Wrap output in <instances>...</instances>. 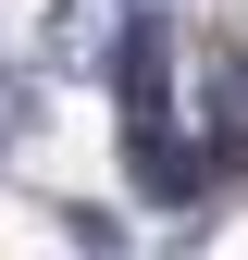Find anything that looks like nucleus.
Instances as JSON below:
<instances>
[{"mask_svg": "<svg viewBox=\"0 0 248 260\" xmlns=\"http://www.w3.org/2000/svg\"><path fill=\"white\" fill-rule=\"evenodd\" d=\"M25 124H38V87H25V75H0V137H25Z\"/></svg>", "mask_w": 248, "mask_h": 260, "instance_id": "obj_3", "label": "nucleus"}, {"mask_svg": "<svg viewBox=\"0 0 248 260\" xmlns=\"http://www.w3.org/2000/svg\"><path fill=\"white\" fill-rule=\"evenodd\" d=\"M100 75H112L124 124H162V112H174V25H162V13H137V25L112 38V62H100Z\"/></svg>", "mask_w": 248, "mask_h": 260, "instance_id": "obj_1", "label": "nucleus"}, {"mask_svg": "<svg viewBox=\"0 0 248 260\" xmlns=\"http://www.w3.org/2000/svg\"><path fill=\"white\" fill-rule=\"evenodd\" d=\"M38 50H50V75H100V25H87L75 0H50V25H38Z\"/></svg>", "mask_w": 248, "mask_h": 260, "instance_id": "obj_2", "label": "nucleus"}]
</instances>
